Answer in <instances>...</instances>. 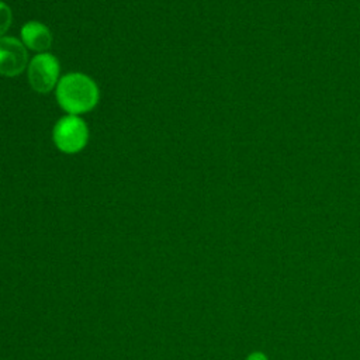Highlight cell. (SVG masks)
Instances as JSON below:
<instances>
[{
	"label": "cell",
	"instance_id": "6da1fadb",
	"mask_svg": "<svg viewBox=\"0 0 360 360\" xmlns=\"http://www.w3.org/2000/svg\"><path fill=\"white\" fill-rule=\"evenodd\" d=\"M56 101L63 111L80 115L91 111L100 100V90L96 82L80 72L63 75L55 87Z\"/></svg>",
	"mask_w": 360,
	"mask_h": 360
},
{
	"label": "cell",
	"instance_id": "7a4b0ae2",
	"mask_svg": "<svg viewBox=\"0 0 360 360\" xmlns=\"http://www.w3.org/2000/svg\"><path fill=\"white\" fill-rule=\"evenodd\" d=\"M52 139L60 152L68 155L77 153L87 145V124L79 115L66 114L55 122L52 129Z\"/></svg>",
	"mask_w": 360,
	"mask_h": 360
},
{
	"label": "cell",
	"instance_id": "3957f363",
	"mask_svg": "<svg viewBox=\"0 0 360 360\" xmlns=\"http://www.w3.org/2000/svg\"><path fill=\"white\" fill-rule=\"evenodd\" d=\"M59 60L49 52L37 53L27 66V79L32 90L41 94L49 93L59 82Z\"/></svg>",
	"mask_w": 360,
	"mask_h": 360
},
{
	"label": "cell",
	"instance_id": "277c9868",
	"mask_svg": "<svg viewBox=\"0 0 360 360\" xmlns=\"http://www.w3.org/2000/svg\"><path fill=\"white\" fill-rule=\"evenodd\" d=\"M28 66V53L21 39L14 37H0V75L14 77L21 75Z\"/></svg>",
	"mask_w": 360,
	"mask_h": 360
},
{
	"label": "cell",
	"instance_id": "5b68a950",
	"mask_svg": "<svg viewBox=\"0 0 360 360\" xmlns=\"http://www.w3.org/2000/svg\"><path fill=\"white\" fill-rule=\"evenodd\" d=\"M21 42L25 48L42 53L46 52L52 45V34L49 28L39 21H28L21 27L20 31Z\"/></svg>",
	"mask_w": 360,
	"mask_h": 360
},
{
	"label": "cell",
	"instance_id": "8992f818",
	"mask_svg": "<svg viewBox=\"0 0 360 360\" xmlns=\"http://www.w3.org/2000/svg\"><path fill=\"white\" fill-rule=\"evenodd\" d=\"M13 21V13L7 3L0 0V37H4Z\"/></svg>",
	"mask_w": 360,
	"mask_h": 360
},
{
	"label": "cell",
	"instance_id": "52a82bcc",
	"mask_svg": "<svg viewBox=\"0 0 360 360\" xmlns=\"http://www.w3.org/2000/svg\"><path fill=\"white\" fill-rule=\"evenodd\" d=\"M246 360H269V359H267V356H266L264 353H262V352H253V353H250V354L246 357Z\"/></svg>",
	"mask_w": 360,
	"mask_h": 360
}]
</instances>
